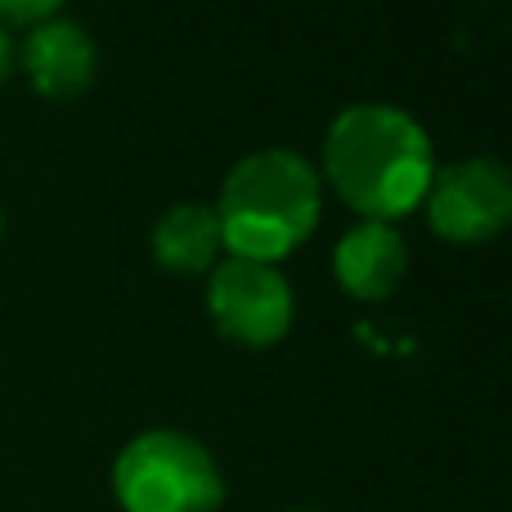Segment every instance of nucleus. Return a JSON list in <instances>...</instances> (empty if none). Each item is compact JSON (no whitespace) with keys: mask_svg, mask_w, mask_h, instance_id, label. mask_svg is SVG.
Here are the masks:
<instances>
[{"mask_svg":"<svg viewBox=\"0 0 512 512\" xmlns=\"http://www.w3.org/2000/svg\"><path fill=\"white\" fill-rule=\"evenodd\" d=\"M324 176L364 221H400L427 198L436 176L432 135L391 104H355L324 135Z\"/></svg>","mask_w":512,"mask_h":512,"instance_id":"nucleus-1","label":"nucleus"},{"mask_svg":"<svg viewBox=\"0 0 512 512\" xmlns=\"http://www.w3.org/2000/svg\"><path fill=\"white\" fill-rule=\"evenodd\" d=\"M319 203V171L301 153L261 149L234 162L212 207L230 256L274 265L315 234Z\"/></svg>","mask_w":512,"mask_h":512,"instance_id":"nucleus-2","label":"nucleus"},{"mask_svg":"<svg viewBox=\"0 0 512 512\" xmlns=\"http://www.w3.org/2000/svg\"><path fill=\"white\" fill-rule=\"evenodd\" d=\"M113 495L122 512H221L225 477L198 436L158 427L122 445Z\"/></svg>","mask_w":512,"mask_h":512,"instance_id":"nucleus-3","label":"nucleus"},{"mask_svg":"<svg viewBox=\"0 0 512 512\" xmlns=\"http://www.w3.org/2000/svg\"><path fill=\"white\" fill-rule=\"evenodd\" d=\"M423 203L427 225L445 243H459V248L490 243L512 225V167L486 153L436 167Z\"/></svg>","mask_w":512,"mask_h":512,"instance_id":"nucleus-4","label":"nucleus"},{"mask_svg":"<svg viewBox=\"0 0 512 512\" xmlns=\"http://www.w3.org/2000/svg\"><path fill=\"white\" fill-rule=\"evenodd\" d=\"M207 315L216 333L239 346H274L292 328V288L274 265L230 256L207 279Z\"/></svg>","mask_w":512,"mask_h":512,"instance_id":"nucleus-5","label":"nucleus"},{"mask_svg":"<svg viewBox=\"0 0 512 512\" xmlns=\"http://www.w3.org/2000/svg\"><path fill=\"white\" fill-rule=\"evenodd\" d=\"M18 68L32 81V90L41 99L68 104L81 90H90L99 72V50L90 41V32L72 18H45L18 45Z\"/></svg>","mask_w":512,"mask_h":512,"instance_id":"nucleus-6","label":"nucleus"},{"mask_svg":"<svg viewBox=\"0 0 512 512\" xmlns=\"http://www.w3.org/2000/svg\"><path fill=\"white\" fill-rule=\"evenodd\" d=\"M409 270V248L396 225L360 221L333 248V274L355 301H387Z\"/></svg>","mask_w":512,"mask_h":512,"instance_id":"nucleus-7","label":"nucleus"},{"mask_svg":"<svg viewBox=\"0 0 512 512\" xmlns=\"http://www.w3.org/2000/svg\"><path fill=\"white\" fill-rule=\"evenodd\" d=\"M221 221L216 207L207 203H176L171 212L158 216L153 225V261L167 274H207L216 270V252H221Z\"/></svg>","mask_w":512,"mask_h":512,"instance_id":"nucleus-8","label":"nucleus"},{"mask_svg":"<svg viewBox=\"0 0 512 512\" xmlns=\"http://www.w3.org/2000/svg\"><path fill=\"white\" fill-rule=\"evenodd\" d=\"M63 0H0V23H45Z\"/></svg>","mask_w":512,"mask_h":512,"instance_id":"nucleus-9","label":"nucleus"},{"mask_svg":"<svg viewBox=\"0 0 512 512\" xmlns=\"http://www.w3.org/2000/svg\"><path fill=\"white\" fill-rule=\"evenodd\" d=\"M18 68V50H14V36L5 32V23H0V86L9 81V72Z\"/></svg>","mask_w":512,"mask_h":512,"instance_id":"nucleus-10","label":"nucleus"},{"mask_svg":"<svg viewBox=\"0 0 512 512\" xmlns=\"http://www.w3.org/2000/svg\"><path fill=\"white\" fill-rule=\"evenodd\" d=\"M292 512H315V508H292Z\"/></svg>","mask_w":512,"mask_h":512,"instance_id":"nucleus-11","label":"nucleus"},{"mask_svg":"<svg viewBox=\"0 0 512 512\" xmlns=\"http://www.w3.org/2000/svg\"><path fill=\"white\" fill-rule=\"evenodd\" d=\"M0 234H5V221H0Z\"/></svg>","mask_w":512,"mask_h":512,"instance_id":"nucleus-12","label":"nucleus"}]
</instances>
